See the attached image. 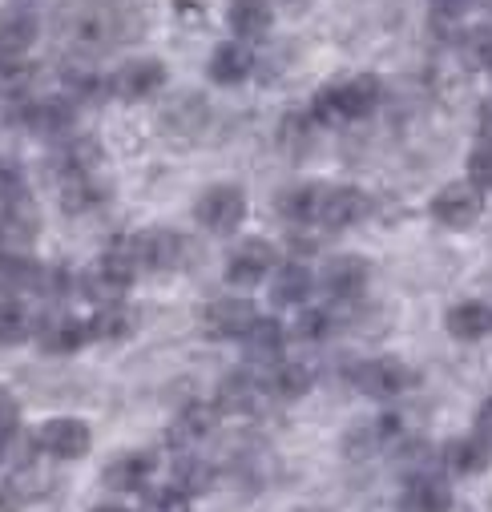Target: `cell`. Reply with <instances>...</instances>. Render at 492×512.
Masks as SVG:
<instances>
[{
  "instance_id": "1",
  "label": "cell",
  "mask_w": 492,
  "mask_h": 512,
  "mask_svg": "<svg viewBox=\"0 0 492 512\" xmlns=\"http://www.w3.org/2000/svg\"><path fill=\"white\" fill-rule=\"evenodd\" d=\"M61 33L73 57H97L138 33V13L130 0H65Z\"/></svg>"
},
{
  "instance_id": "2",
  "label": "cell",
  "mask_w": 492,
  "mask_h": 512,
  "mask_svg": "<svg viewBox=\"0 0 492 512\" xmlns=\"http://www.w3.org/2000/svg\"><path fill=\"white\" fill-rule=\"evenodd\" d=\"M384 97V85L376 73H355V77H343V81H331L315 93L311 101V117L319 125H343V121H363L372 117L376 105Z\"/></svg>"
},
{
  "instance_id": "3",
  "label": "cell",
  "mask_w": 492,
  "mask_h": 512,
  "mask_svg": "<svg viewBox=\"0 0 492 512\" xmlns=\"http://www.w3.org/2000/svg\"><path fill=\"white\" fill-rule=\"evenodd\" d=\"M138 254H134V238H117L113 246H105L97 254V263L85 271V291L101 303H113L117 295H126L138 279Z\"/></svg>"
},
{
  "instance_id": "4",
  "label": "cell",
  "mask_w": 492,
  "mask_h": 512,
  "mask_svg": "<svg viewBox=\"0 0 492 512\" xmlns=\"http://www.w3.org/2000/svg\"><path fill=\"white\" fill-rule=\"evenodd\" d=\"M351 383L372 396V400H396L404 396L408 388H416V371L404 363V359H392V355H380V359H363L351 367Z\"/></svg>"
},
{
  "instance_id": "5",
  "label": "cell",
  "mask_w": 492,
  "mask_h": 512,
  "mask_svg": "<svg viewBox=\"0 0 492 512\" xmlns=\"http://www.w3.org/2000/svg\"><path fill=\"white\" fill-rule=\"evenodd\" d=\"M194 218L210 234H234L242 226V218H246V194H242V186L218 182V186L202 190L198 202H194Z\"/></svg>"
},
{
  "instance_id": "6",
  "label": "cell",
  "mask_w": 492,
  "mask_h": 512,
  "mask_svg": "<svg viewBox=\"0 0 492 512\" xmlns=\"http://www.w3.org/2000/svg\"><path fill=\"white\" fill-rule=\"evenodd\" d=\"M93 444V432L85 420H73V416H57V420H45L37 432H33V448L53 456V460H81Z\"/></svg>"
},
{
  "instance_id": "7",
  "label": "cell",
  "mask_w": 492,
  "mask_h": 512,
  "mask_svg": "<svg viewBox=\"0 0 492 512\" xmlns=\"http://www.w3.org/2000/svg\"><path fill=\"white\" fill-rule=\"evenodd\" d=\"M428 214L448 226V230H468L480 214H484V194L472 182H448L444 190H436V198L428 202Z\"/></svg>"
},
{
  "instance_id": "8",
  "label": "cell",
  "mask_w": 492,
  "mask_h": 512,
  "mask_svg": "<svg viewBox=\"0 0 492 512\" xmlns=\"http://www.w3.org/2000/svg\"><path fill=\"white\" fill-rule=\"evenodd\" d=\"M134 254H138V267L142 271L166 275V271L186 267L190 242L182 234H174V230H142V234H134Z\"/></svg>"
},
{
  "instance_id": "9",
  "label": "cell",
  "mask_w": 492,
  "mask_h": 512,
  "mask_svg": "<svg viewBox=\"0 0 492 512\" xmlns=\"http://www.w3.org/2000/svg\"><path fill=\"white\" fill-rule=\"evenodd\" d=\"M267 371H230L222 383H218V396H214V408L226 412V416H246V412H259V404L267 400Z\"/></svg>"
},
{
  "instance_id": "10",
  "label": "cell",
  "mask_w": 492,
  "mask_h": 512,
  "mask_svg": "<svg viewBox=\"0 0 492 512\" xmlns=\"http://www.w3.org/2000/svg\"><path fill=\"white\" fill-rule=\"evenodd\" d=\"M279 263V254L267 238H242L234 250H230V259H226V283L234 287H255L259 279H267Z\"/></svg>"
},
{
  "instance_id": "11",
  "label": "cell",
  "mask_w": 492,
  "mask_h": 512,
  "mask_svg": "<svg viewBox=\"0 0 492 512\" xmlns=\"http://www.w3.org/2000/svg\"><path fill=\"white\" fill-rule=\"evenodd\" d=\"M166 85V65L158 57H130L113 77H109V93L121 101H146Z\"/></svg>"
},
{
  "instance_id": "12",
  "label": "cell",
  "mask_w": 492,
  "mask_h": 512,
  "mask_svg": "<svg viewBox=\"0 0 492 512\" xmlns=\"http://www.w3.org/2000/svg\"><path fill=\"white\" fill-rule=\"evenodd\" d=\"M367 279H372V263L359 259V254H335V259L323 263V291L335 299V303H351L367 291Z\"/></svg>"
},
{
  "instance_id": "13",
  "label": "cell",
  "mask_w": 492,
  "mask_h": 512,
  "mask_svg": "<svg viewBox=\"0 0 492 512\" xmlns=\"http://www.w3.org/2000/svg\"><path fill=\"white\" fill-rule=\"evenodd\" d=\"M259 323V311L251 299H214L202 311V327L210 339H246Z\"/></svg>"
},
{
  "instance_id": "14",
  "label": "cell",
  "mask_w": 492,
  "mask_h": 512,
  "mask_svg": "<svg viewBox=\"0 0 492 512\" xmlns=\"http://www.w3.org/2000/svg\"><path fill=\"white\" fill-rule=\"evenodd\" d=\"M37 13H25V9H5L0 13V73L5 69H17L25 61V53L37 45Z\"/></svg>"
},
{
  "instance_id": "15",
  "label": "cell",
  "mask_w": 492,
  "mask_h": 512,
  "mask_svg": "<svg viewBox=\"0 0 492 512\" xmlns=\"http://www.w3.org/2000/svg\"><path fill=\"white\" fill-rule=\"evenodd\" d=\"M400 508H404V512H448V508H452L448 476H444V472H432V468H416V472L408 476V484H404Z\"/></svg>"
},
{
  "instance_id": "16",
  "label": "cell",
  "mask_w": 492,
  "mask_h": 512,
  "mask_svg": "<svg viewBox=\"0 0 492 512\" xmlns=\"http://www.w3.org/2000/svg\"><path fill=\"white\" fill-rule=\"evenodd\" d=\"M367 210H372V202H367L363 190L355 186H327L323 190V210H319V226L327 230H351L367 218Z\"/></svg>"
},
{
  "instance_id": "17",
  "label": "cell",
  "mask_w": 492,
  "mask_h": 512,
  "mask_svg": "<svg viewBox=\"0 0 492 512\" xmlns=\"http://www.w3.org/2000/svg\"><path fill=\"white\" fill-rule=\"evenodd\" d=\"M61 206L65 214H93L109 202L113 186L101 174H61Z\"/></svg>"
},
{
  "instance_id": "18",
  "label": "cell",
  "mask_w": 492,
  "mask_h": 512,
  "mask_svg": "<svg viewBox=\"0 0 492 512\" xmlns=\"http://www.w3.org/2000/svg\"><path fill=\"white\" fill-rule=\"evenodd\" d=\"M25 125H29L37 138H45V142L69 138L73 134V101L69 97L33 101V105H25Z\"/></svg>"
},
{
  "instance_id": "19",
  "label": "cell",
  "mask_w": 492,
  "mask_h": 512,
  "mask_svg": "<svg viewBox=\"0 0 492 512\" xmlns=\"http://www.w3.org/2000/svg\"><path fill=\"white\" fill-rule=\"evenodd\" d=\"M37 339L45 351L53 355H73L89 343V323H81L77 315H65V311H53L37 323Z\"/></svg>"
},
{
  "instance_id": "20",
  "label": "cell",
  "mask_w": 492,
  "mask_h": 512,
  "mask_svg": "<svg viewBox=\"0 0 492 512\" xmlns=\"http://www.w3.org/2000/svg\"><path fill=\"white\" fill-rule=\"evenodd\" d=\"M251 73H255V53L242 41H222L206 61V77L214 85H242Z\"/></svg>"
},
{
  "instance_id": "21",
  "label": "cell",
  "mask_w": 492,
  "mask_h": 512,
  "mask_svg": "<svg viewBox=\"0 0 492 512\" xmlns=\"http://www.w3.org/2000/svg\"><path fill=\"white\" fill-rule=\"evenodd\" d=\"M206 121H210V109L198 93H182L162 109V130L174 138H198L206 130Z\"/></svg>"
},
{
  "instance_id": "22",
  "label": "cell",
  "mask_w": 492,
  "mask_h": 512,
  "mask_svg": "<svg viewBox=\"0 0 492 512\" xmlns=\"http://www.w3.org/2000/svg\"><path fill=\"white\" fill-rule=\"evenodd\" d=\"M323 190H327V186H315V182H295V186L279 190L275 210H279V214H283L291 226L319 222V210H323Z\"/></svg>"
},
{
  "instance_id": "23",
  "label": "cell",
  "mask_w": 492,
  "mask_h": 512,
  "mask_svg": "<svg viewBox=\"0 0 492 512\" xmlns=\"http://www.w3.org/2000/svg\"><path fill=\"white\" fill-rule=\"evenodd\" d=\"M488 460H492V444L480 432L476 436H460V440H452L444 448V472L448 476H480L488 468Z\"/></svg>"
},
{
  "instance_id": "24",
  "label": "cell",
  "mask_w": 492,
  "mask_h": 512,
  "mask_svg": "<svg viewBox=\"0 0 492 512\" xmlns=\"http://www.w3.org/2000/svg\"><path fill=\"white\" fill-rule=\"evenodd\" d=\"M226 21H230V29H234V37L242 45L246 41H263L271 33V5L267 0H230Z\"/></svg>"
},
{
  "instance_id": "25",
  "label": "cell",
  "mask_w": 492,
  "mask_h": 512,
  "mask_svg": "<svg viewBox=\"0 0 492 512\" xmlns=\"http://www.w3.org/2000/svg\"><path fill=\"white\" fill-rule=\"evenodd\" d=\"M242 347H246V359H251V363L271 367V363H279V359H283L287 327H283L279 319H259V323L251 327V335L242 339Z\"/></svg>"
},
{
  "instance_id": "26",
  "label": "cell",
  "mask_w": 492,
  "mask_h": 512,
  "mask_svg": "<svg viewBox=\"0 0 492 512\" xmlns=\"http://www.w3.org/2000/svg\"><path fill=\"white\" fill-rule=\"evenodd\" d=\"M218 416H222V412H218L214 404H186V408L174 416V424H170V444L190 448V444L206 440V436L214 432Z\"/></svg>"
},
{
  "instance_id": "27",
  "label": "cell",
  "mask_w": 492,
  "mask_h": 512,
  "mask_svg": "<svg viewBox=\"0 0 492 512\" xmlns=\"http://www.w3.org/2000/svg\"><path fill=\"white\" fill-rule=\"evenodd\" d=\"M444 327H448V335H452V339L476 343V339L492 335V307H488V303H476V299L456 303V307L444 315Z\"/></svg>"
},
{
  "instance_id": "28",
  "label": "cell",
  "mask_w": 492,
  "mask_h": 512,
  "mask_svg": "<svg viewBox=\"0 0 492 512\" xmlns=\"http://www.w3.org/2000/svg\"><path fill=\"white\" fill-rule=\"evenodd\" d=\"M134 327H138L134 307H126V303H101L93 311V319H89V339H97V343H121V339L134 335Z\"/></svg>"
},
{
  "instance_id": "29",
  "label": "cell",
  "mask_w": 492,
  "mask_h": 512,
  "mask_svg": "<svg viewBox=\"0 0 492 512\" xmlns=\"http://www.w3.org/2000/svg\"><path fill=\"white\" fill-rule=\"evenodd\" d=\"M311 287H315L311 271H307L303 263H287V267H279L275 279H271V303H275V307H303L307 295H311Z\"/></svg>"
},
{
  "instance_id": "30",
  "label": "cell",
  "mask_w": 492,
  "mask_h": 512,
  "mask_svg": "<svg viewBox=\"0 0 492 512\" xmlns=\"http://www.w3.org/2000/svg\"><path fill=\"white\" fill-rule=\"evenodd\" d=\"M150 468H154V456L150 452H126V456H117L105 468V484L117 488V492H138V488H146Z\"/></svg>"
},
{
  "instance_id": "31",
  "label": "cell",
  "mask_w": 492,
  "mask_h": 512,
  "mask_svg": "<svg viewBox=\"0 0 492 512\" xmlns=\"http://www.w3.org/2000/svg\"><path fill=\"white\" fill-rule=\"evenodd\" d=\"M311 383H315V375L307 363H275L267 371V392L275 400H299L303 392H311Z\"/></svg>"
},
{
  "instance_id": "32",
  "label": "cell",
  "mask_w": 492,
  "mask_h": 512,
  "mask_svg": "<svg viewBox=\"0 0 492 512\" xmlns=\"http://www.w3.org/2000/svg\"><path fill=\"white\" fill-rule=\"evenodd\" d=\"M33 311L17 299V295H5L0 299V343L5 347H17V343H25L29 335H33Z\"/></svg>"
},
{
  "instance_id": "33",
  "label": "cell",
  "mask_w": 492,
  "mask_h": 512,
  "mask_svg": "<svg viewBox=\"0 0 492 512\" xmlns=\"http://www.w3.org/2000/svg\"><path fill=\"white\" fill-rule=\"evenodd\" d=\"M315 125H319V121H315L311 113H299V109L283 113V121H279V146H283L291 158L307 154L311 142H315Z\"/></svg>"
},
{
  "instance_id": "34",
  "label": "cell",
  "mask_w": 492,
  "mask_h": 512,
  "mask_svg": "<svg viewBox=\"0 0 492 512\" xmlns=\"http://www.w3.org/2000/svg\"><path fill=\"white\" fill-rule=\"evenodd\" d=\"M65 89H69V97H77V101H93V97H101L105 89H109V81L93 69V65H85V57H77V61H69L65 65Z\"/></svg>"
},
{
  "instance_id": "35",
  "label": "cell",
  "mask_w": 492,
  "mask_h": 512,
  "mask_svg": "<svg viewBox=\"0 0 492 512\" xmlns=\"http://www.w3.org/2000/svg\"><path fill=\"white\" fill-rule=\"evenodd\" d=\"M335 327H339L335 307H307V311H299L295 335H299V339H307V343H319V339H327Z\"/></svg>"
},
{
  "instance_id": "36",
  "label": "cell",
  "mask_w": 492,
  "mask_h": 512,
  "mask_svg": "<svg viewBox=\"0 0 492 512\" xmlns=\"http://www.w3.org/2000/svg\"><path fill=\"white\" fill-rule=\"evenodd\" d=\"M170 484H174V488H182L186 496H194V492H202V488L210 484V468H206L202 460H194V456H182V460L174 464Z\"/></svg>"
},
{
  "instance_id": "37",
  "label": "cell",
  "mask_w": 492,
  "mask_h": 512,
  "mask_svg": "<svg viewBox=\"0 0 492 512\" xmlns=\"http://www.w3.org/2000/svg\"><path fill=\"white\" fill-rule=\"evenodd\" d=\"M468 182L484 194L492 190V138H480L476 150L468 154Z\"/></svg>"
},
{
  "instance_id": "38",
  "label": "cell",
  "mask_w": 492,
  "mask_h": 512,
  "mask_svg": "<svg viewBox=\"0 0 492 512\" xmlns=\"http://www.w3.org/2000/svg\"><path fill=\"white\" fill-rule=\"evenodd\" d=\"M472 0H432V25L436 33H456V25L464 21Z\"/></svg>"
},
{
  "instance_id": "39",
  "label": "cell",
  "mask_w": 492,
  "mask_h": 512,
  "mask_svg": "<svg viewBox=\"0 0 492 512\" xmlns=\"http://www.w3.org/2000/svg\"><path fill=\"white\" fill-rule=\"evenodd\" d=\"M186 492L182 488H174V484H166V488H154L150 496H146V512H186Z\"/></svg>"
},
{
  "instance_id": "40",
  "label": "cell",
  "mask_w": 492,
  "mask_h": 512,
  "mask_svg": "<svg viewBox=\"0 0 492 512\" xmlns=\"http://www.w3.org/2000/svg\"><path fill=\"white\" fill-rule=\"evenodd\" d=\"M13 436H17V404H13L9 392H0V460L9 456Z\"/></svg>"
},
{
  "instance_id": "41",
  "label": "cell",
  "mask_w": 492,
  "mask_h": 512,
  "mask_svg": "<svg viewBox=\"0 0 492 512\" xmlns=\"http://www.w3.org/2000/svg\"><path fill=\"white\" fill-rule=\"evenodd\" d=\"M174 9H178L182 17H194V13H202V9H206V0H174Z\"/></svg>"
},
{
  "instance_id": "42",
  "label": "cell",
  "mask_w": 492,
  "mask_h": 512,
  "mask_svg": "<svg viewBox=\"0 0 492 512\" xmlns=\"http://www.w3.org/2000/svg\"><path fill=\"white\" fill-rule=\"evenodd\" d=\"M476 424H480V432H484V436H492V400L480 408V420H476Z\"/></svg>"
},
{
  "instance_id": "43",
  "label": "cell",
  "mask_w": 492,
  "mask_h": 512,
  "mask_svg": "<svg viewBox=\"0 0 492 512\" xmlns=\"http://www.w3.org/2000/svg\"><path fill=\"white\" fill-rule=\"evenodd\" d=\"M41 0H9V9H25V13H37Z\"/></svg>"
},
{
  "instance_id": "44",
  "label": "cell",
  "mask_w": 492,
  "mask_h": 512,
  "mask_svg": "<svg viewBox=\"0 0 492 512\" xmlns=\"http://www.w3.org/2000/svg\"><path fill=\"white\" fill-rule=\"evenodd\" d=\"M0 512H13V496L5 488H0Z\"/></svg>"
},
{
  "instance_id": "45",
  "label": "cell",
  "mask_w": 492,
  "mask_h": 512,
  "mask_svg": "<svg viewBox=\"0 0 492 512\" xmlns=\"http://www.w3.org/2000/svg\"><path fill=\"white\" fill-rule=\"evenodd\" d=\"M93 512H130V508H121V504H97Z\"/></svg>"
},
{
  "instance_id": "46",
  "label": "cell",
  "mask_w": 492,
  "mask_h": 512,
  "mask_svg": "<svg viewBox=\"0 0 492 512\" xmlns=\"http://www.w3.org/2000/svg\"><path fill=\"white\" fill-rule=\"evenodd\" d=\"M0 267H5V250H0Z\"/></svg>"
},
{
  "instance_id": "47",
  "label": "cell",
  "mask_w": 492,
  "mask_h": 512,
  "mask_svg": "<svg viewBox=\"0 0 492 512\" xmlns=\"http://www.w3.org/2000/svg\"><path fill=\"white\" fill-rule=\"evenodd\" d=\"M287 5H299V0H287Z\"/></svg>"
},
{
  "instance_id": "48",
  "label": "cell",
  "mask_w": 492,
  "mask_h": 512,
  "mask_svg": "<svg viewBox=\"0 0 492 512\" xmlns=\"http://www.w3.org/2000/svg\"><path fill=\"white\" fill-rule=\"evenodd\" d=\"M488 73H492V61H488Z\"/></svg>"
}]
</instances>
